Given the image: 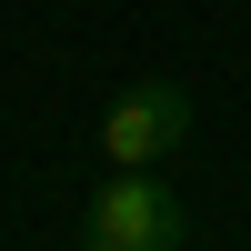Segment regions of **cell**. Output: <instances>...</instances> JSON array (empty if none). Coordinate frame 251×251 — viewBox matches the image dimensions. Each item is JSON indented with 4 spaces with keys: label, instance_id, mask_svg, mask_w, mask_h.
Returning a JSON list of instances; mask_svg holds the SVG:
<instances>
[{
    "label": "cell",
    "instance_id": "cell-2",
    "mask_svg": "<svg viewBox=\"0 0 251 251\" xmlns=\"http://www.w3.org/2000/svg\"><path fill=\"white\" fill-rule=\"evenodd\" d=\"M201 100L181 91V80H131V91L100 111V151H111V171H161V161L191 141Z\"/></svg>",
    "mask_w": 251,
    "mask_h": 251
},
{
    "label": "cell",
    "instance_id": "cell-1",
    "mask_svg": "<svg viewBox=\"0 0 251 251\" xmlns=\"http://www.w3.org/2000/svg\"><path fill=\"white\" fill-rule=\"evenodd\" d=\"M191 201L171 191V181H151V171H111L91 191V211H80V241L91 251H191Z\"/></svg>",
    "mask_w": 251,
    "mask_h": 251
}]
</instances>
